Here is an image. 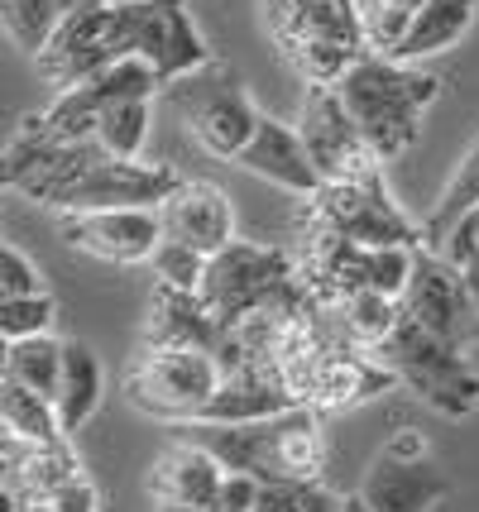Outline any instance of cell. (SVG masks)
I'll use <instances>...</instances> for the list:
<instances>
[{
  "label": "cell",
  "instance_id": "6da1fadb",
  "mask_svg": "<svg viewBox=\"0 0 479 512\" xmlns=\"http://www.w3.org/2000/svg\"><path fill=\"white\" fill-rule=\"evenodd\" d=\"M0 182L34 206L77 216V211H111V206H159L183 182V173L173 163L115 158L96 139H58L44 125V115L34 111L15 125L5 144Z\"/></svg>",
  "mask_w": 479,
  "mask_h": 512
},
{
  "label": "cell",
  "instance_id": "7a4b0ae2",
  "mask_svg": "<svg viewBox=\"0 0 479 512\" xmlns=\"http://www.w3.org/2000/svg\"><path fill=\"white\" fill-rule=\"evenodd\" d=\"M187 441L206 446L226 469L254 474V479H293V484H321L326 469V431L317 407H288L264 422H183L173 426Z\"/></svg>",
  "mask_w": 479,
  "mask_h": 512
},
{
  "label": "cell",
  "instance_id": "3957f363",
  "mask_svg": "<svg viewBox=\"0 0 479 512\" xmlns=\"http://www.w3.org/2000/svg\"><path fill=\"white\" fill-rule=\"evenodd\" d=\"M278 58L307 87H336L369 53V20L360 0H259Z\"/></svg>",
  "mask_w": 479,
  "mask_h": 512
},
{
  "label": "cell",
  "instance_id": "277c9868",
  "mask_svg": "<svg viewBox=\"0 0 479 512\" xmlns=\"http://www.w3.org/2000/svg\"><path fill=\"white\" fill-rule=\"evenodd\" d=\"M336 91H341L345 111L355 115V125L365 130V139L374 144V154L388 163V158H403L417 144L422 115L436 101L441 82L417 63H403V58H388V53L369 48L336 82Z\"/></svg>",
  "mask_w": 479,
  "mask_h": 512
},
{
  "label": "cell",
  "instance_id": "5b68a950",
  "mask_svg": "<svg viewBox=\"0 0 479 512\" xmlns=\"http://www.w3.org/2000/svg\"><path fill=\"white\" fill-rule=\"evenodd\" d=\"M202 302L221 326H235L259 312H297L312 302L302 283L297 249L254 245V240H230L221 254H211L202 278Z\"/></svg>",
  "mask_w": 479,
  "mask_h": 512
},
{
  "label": "cell",
  "instance_id": "8992f818",
  "mask_svg": "<svg viewBox=\"0 0 479 512\" xmlns=\"http://www.w3.org/2000/svg\"><path fill=\"white\" fill-rule=\"evenodd\" d=\"M221 379H226V369L211 350H197V345H139L120 388H125L130 407H139L144 417L183 426L202 417L211 393L221 388Z\"/></svg>",
  "mask_w": 479,
  "mask_h": 512
},
{
  "label": "cell",
  "instance_id": "52a82bcc",
  "mask_svg": "<svg viewBox=\"0 0 479 512\" xmlns=\"http://www.w3.org/2000/svg\"><path fill=\"white\" fill-rule=\"evenodd\" d=\"M393 369V379L427 402L441 417H470L479 412V369L465 359V345L422 331L417 321H398V331L374 350Z\"/></svg>",
  "mask_w": 479,
  "mask_h": 512
},
{
  "label": "cell",
  "instance_id": "ba28073f",
  "mask_svg": "<svg viewBox=\"0 0 479 512\" xmlns=\"http://www.w3.org/2000/svg\"><path fill=\"white\" fill-rule=\"evenodd\" d=\"M111 15L120 58H144L163 77V87L216 63L187 0H115Z\"/></svg>",
  "mask_w": 479,
  "mask_h": 512
},
{
  "label": "cell",
  "instance_id": "9c48e42d",
  "mask_svg": "<svg viewBox=\"0 0 479 512\" xmlns=\"http://www.w3.org/2000/svg\"><path fill=\"white\" fill-rule=\"evenodd\" d=\"M163 91L173 96V106L183 115L187 139L197 149H206L211 158H226V163H235V154L250 144L254 125L264 115L254 106V96L245 91V82L221 63L202 67L192 77H178L173 87H163Z\"/></svg>",
  "mask_w": 479,
  "mask_h": 512
},
{
  "label": "cell",
  "instance_id": "30bf717a",
  "mask_svg": "<svg viewBox=\"0 0 479 512\" xmlns=\"http://www.w3.org/2000/svg\"><path fill=\"white\" fill-rule=\"evenodd\" d=\"M302 221L345 235L355 245H422V221L393 201L384 173L360 182H321V192L302 201Z\"/></svg>",
  "mask_w": 479,
  "mask_h": 512
},
{
  "label": "cell",
  "instance_id": "8fae6325",
  "mask_svg": "<svg viewBox=\"0 0 479 512\" xmlns=\"http://www.w3.org/2000/svg\"><path fill=\"white\" fill-rule=\"evenodd\" d=\"M297 134L307 144V154L317 163L321 182H360L384 173V158L374 154L365 130L355 125V115L345 111L336 87H307L297 106Z\"/></svg>",
  "mask_w": 479,
  "mask_h": 512
},
{
  "label": "cell",
  "instance_id": "7c38bea8",
  "mask_svg": "<svg viewBox=\"0 0 479 512\" xmlns=\"http://www.w3.org/2000/svg\"><path fill=\"white\" fill-rule=\"evenodd\" d=\"M360 493L369 498L374 512H432L436 503L451 493V479H446L441 465L427 455L422 431L403 426V431L369 460Z\"/></svg>",
  "mask_w": 479,
  "mask_h": 512
},
{
  "label": "cell",
  "instance_id": "4fadbf2b",
  "mask_svg": "<svg viewBox=\"0 0 479 512\" xmlns=\"http://www.w3.org/2000/svg\"><path fill=\"white\" fill-rule=\"evenodd\" d=\"M403 316L417 321L422 331L451 340V345H465V350H470V340H479L475 302H470V288H465V273H460V264H451L446 254H436L427 245L417 249L408 292H403Z\"/></svg>",
  "mask_w": 479,
  "mask_h": 512
},
{
  "label": "cell",
  "instance_id": "5bb4252c",
  "mask_svg": "<svg viewBox=\"0 0 479 512\" xmlns=\"http://www.w3.org/2000/svg\"><path fill=\"white\" fill-rule=\"evenodd\" d=\"M115 0L106 5H82V10H68L58 29L48 34V44L39 48V77H44L48 87L68 91V87H82V82H92L96 72H106V67L120 58V48H115V15H111Z\"/></svg>",
  "mask_w": 479,
  "mask_h": 512
},
{
  "label": "cell",
  "instance_id": "9a60e30c",
  "mask_svg": "<svg viewBox=\"0 0 479 512\" xmlns=\"http://www.w3.org/2000/svg\"><path fill=\"white\" fill-rule=\"evenodd\" d=\"M63 245L101 259V264H149L163 240L159 206H111V211H77L58 216Z\"/></svg>",
  "mask_w": 479,
  "mask_h": 512
},
{
  "label": "cell",
  "instance_id": "2e32d148",
  "mask_svg": "<svg viewBox=\"0 0 479 512\" xmlns=\"http://www.w3.org/2000/svg\"><path fill=\"white\" fill-rule=\"evenodd\" d=\"M235 168H245L250 178L269 182V187H278V192H288L297 201L321 192V173H317V163H312V154H307L297 125H283L269 111L259 115L250 144L235 154Z\"/></svg>",
  "mask_w": 479,
  "mask_h": 512
},
{
  "label": "cell",
  "instance_id": "e0dca14e",
  "mask_svg": "<svg viewBox=\"0 0 479 512\" xmlns=\"http://www.w3.org/2000/svg\"><path fill=\"white\" fill-rule=\"evenodd\" d=\"M159 221L168 240L202 249L206 259L221 254L235 240V206L230 197L206 178H183L168 197L159 201Z\"/></svg>",
  "mask_w": 479,
  "mask_h": 512
},
{
  "label": "cell",
  "instance_id": "ac0fdd59",
  "mask_svg": "<svg viewBox=\"0 0 479 512\" xmlns=\"http://www.w3.org/2000/svg\"><path fill=\"white\" fill-rule=\"evenodd\" d=\"M221 484H226V465L187 436H178L149 469L154 508H216Z\"/></svg>",
  "mask_w": 479,
  "mask_h": 512
},
{
  "label": "cell",
  "instance_id": "d6986e66",
  "mask_svg": "<svg viewBox=\"0 0 479 512\" xmlns=\"http://www.w3.org/2000/svg\"><path fill=\"white\" fill-rule=\"evenodd\" d=\"M221 335L226 326L211 316V307L202 302V292H183L168 288V283H154V297H149V326H144V340L139 345H197V350H221Z\"/></svg>",
  "mask_w": 479,
  "mask_h": 512
},
{
  "label": "cell",
  "instance_id": "ffe728a7",
  "mask_svg": "<svg viewBox=\"0 0 479 512\" xmlns=\"http://www.w3.org/2000/svg\"><path fill=\"white\" fill-rule=\"evenodd\" d=\"M297 407L293 393L274 379V374H226L221 388L211 393L206 402V412L197 422H221V426H240V422H264V417H278V412H288Z\"/></svg>",
  "mask_w": 479,
  "mask_h": 512
},
{
  "label": "cell",
  "instance_id": "44dd1931",
  "mask_svg": "<svg viewBox=\"0 0 479 512\" xmlns=\"http://www.w3.org/2000/svg\"><path fill=\"white\" fill-rule=\"evenodd\" d=\"M106 398V369L87 340H68L63 345V379H58V422L68 436H77L82 426L96 417V407Z\"/></svg>",
  "mask_w": 479,
  "mask_h": 512
},
{
  "label": "cell",
  "instance_id": "7402d4cb",
  "mask_svg": "<svg viewBox=\"0 0 479 512\" xmlns=\"http://www.w3.org/2000/svg\"><path fill=\"white\" fill-rule=\"evenodd\" d=\"M475 15H479V0H427L422 15H417V24H412V34L398 44L393 58L422 63V58L446 53V48L460 44V39L475 29Z\"/></svg>",
  "mask_w": 479,
  "mask_h": 512
},
{
  "label": "cell",
  "instance_id": "603a6c76",
  "mask_svg": "<svg viewBox=\"0 0 479 512\" xmlns=\"http://www.w3.org/2000/svg\"><path fill=\"white\" fill-rule=\"evenodd\" d=\"M63 345L53 335H24V340H5V359H0V379L24 383L44 398H58V379H63Z\"/></svg>",
  "mask_w": 479,
  "mask_h": 512
},
{
  "label": "cell",
  "instance_id": "cb8c5ba5",
  "mask_svg": "<svg viewBox=\"0 0 479 512\" xmlns=\"http://www.w3.org/2000/svg\"><path fill=\"white\" fill-rule=\"evenodd\" d=\"M0 426L15 431V436H29V441H58L68 436L63 422H58V402L24 388V383H5L0 379Z\"/></svg>",
  "mask_w": 479,
  "mask_h": 512
},
{
  "label": "cell",
  "instance_id": "d4e9b609",
  "mask_svg": "<svg viewBox=\"0 0 479 512\" xmlns=\"http://www.w3.org/2000/svg\"><path fill=\"white\" fill-rule=\"evenodd\" d=\"M479 206V139L465 149V158L456 163V173L446 178V187H441V197H436V206L427 211V221H422V245H436L451 225L465 216V211H475Z\"/></svg>",
  "mask_w": 479,
  "mask_h": 512
},
{
  "label": "cell",
  "instance_id": "484cf974",
  "mask_svg": "<svg viewBox=\"0 0 479 512\" xmlns=\"http://www.w3.org/2000/svg\"><path fill=\"white\" fill-rule=\"evenodd\" d=\"M149 125H154V96L115 101L111 111L101 115V125H96V144L115 158H139L144 139H149Z\"/></svg>",
  "mask_w": 479,
  "mask_h": 512
},
{
  "label": "cell",
  "instance_id": "4316f807",
  "mask_svg": "<svg viewBox=\"0 0 479 512\" xmlns=\"http://www.w3.org/2000/svg\"><path fill=\"white\" fill-rule=\"evenodd\" d=\"M0 20H5L10 44L20 53H29V58H39V48L58 29L63 10H58V0H0Z\"/></svg>",
  "mask_w": 479,
  "mask_h": 512
},
{
  "label": "cell",
  "instance_id": "83f0119b",
  "mask_svg": "<svg viewBox=\"0 0 479 512\" xmlns=\"http://www.w3.org/2000/svg\"><path fill=\"white\" fill-rule=\"evenodd\" d=\"M427 0H365V20H369V48L374 53H398V44L412 34V24L422 15Z\"/></svg>",
  "mask_w": 479,
  "mask_h": 512
},
{
  "label": "cell",
  "instance_id": "f1b7e54d",
  "mask_svg": "<svg viewBox=\"0 0 479 512\" xmlns=\"http://www.w3.org/2000/svg\"><path fill=\"white\" fill-rule=\"evenodd\" d=\"M206 264H211V259H206L202 249L183 245V240H168V235L159 240L154 259H149V268H154V283H168V288H183V292H202Z\"/></svg>",
  "mask_w": 479,
  "mask_h": 512
},
{
  "label": "cell",
  "instance_id": "f546056e",
  "mask_svg": "<svg viewBox=\"0 0 479 512\" xmlns=\"http://www.w3.org/2000/svg\"><path fill=\"white\" fill-rule=\"evenodd\" d=\"M58 321V302L48 292H29V297H0V335L5 340H24V335H53Z\"/></svg>",
  "mask_w": 479,
  "mask_h": 512
},
{
  "label": "cell",
  "instance_id": "4dcf8cb0",
  "mask_svg": "<svg viewBox=\"0 0 479 512\" xmlns=\"http://www.w3.org/2000/svg\"><path fill=\"white\" fill-rule=\"evenodd\" d=\"M29 292H48L44 268L34 264L15 240H5L0 245V297H29Z\"/></svg>",
  "mask_w": 479,
  "mask_h": 512
},
{
  "label": "cell",
  "instance_id": "1f68e13d",
  "mask_svg": "<svg viewBox=\"0 0 479 512\" xmlns=\"http://www.w3.org/2000/svg\"><path fill=\"white\" fill-rule=\"evenodd\" d=\"M302 498H307V484H293V479H269L259 498H254L250 512H302Z\"/></svg>",
  "mask_w": 479,
  "mask_h": 512
},
{
  "label": "cell",
  "instance_id": "d6a6232c",
  "mask_svg": "<svg viewBox=\"0 0 479 512\" xmlns=\"http://www.w3.org/2000/svg\"><path fill=\"white\" fill-rule=\"evenodd\" d=\"M264 489V479H254V474H240V469H226V484H221V498H216V508L221 512H250L254 498Z\"/></svg>",
  "mask_w": 479,
  "mask_h": 512
},
{
  "label": "cell",
  "instance_id": "836d02e7",
  "mask_svg": "<svg viewBox=\"0 0 479 512\" xmlns=\"http://www.w3.org/2000/svg\"><path fill=\"white\" fill-rule=\"evenodd\" d=\"M53 512H101V493H96V484L82 474V479H72V484H63V489L53 493V498H44Z\"/></svg>",
  "mask_w": 479,
  "mask_h": 512
},
{
  "label": "cell",
  "instance_id": "e575fe53",
  "mask_svg": "<svg viewBox=\"0 0 479 512\" xmlns=\"http://www.w3.org/2000/svg\"><path fill=\"white\" fill-rule=\"evenodd\" d=\"M302 512H341V498H336V493L326 489V484H307Z\"/></svg>",
  "mask_w": 479,
  "mask_h": 512
},
{
  "label": "cell",
  "instance_id": "d590c367",
  "mask_svg": "<svg viewBox=\"0 0 479 512\" xmlns=\"http://www.w3.org/2000/svg\"><path fill=\"white\" fill-rule=\"evenodd\" d=\"M460 273H465V288H470V302H475V326H479V254L470 264H460Z\"/></svg>",
  "mask_w": 479,
  "mask_h": 512
},
{
  "label": "cell",
  "instance_id": "8d00e7d4",
  "mask_svg": "<svg viewBox=\"0 0 479 512\" xmlns=\"http://www.w3.org/2000/svg\"><path fill=\"white\" fill-rule=\"evenodd\" d=\"M341 512H374V508H369L365 493H345V498H341Z\"/></svg>",
  "mask_w": 479,
  "mask_h": 512
},
{
  "label": "cell",
  "instance_id": "74e56055",
  "mask_svg": "<svg viewBox=\"0 0 479 512\" xmlns=\"http://www.w3.org/2000/svg\"><path fill=\"white\" fill-rule=\"evenodd\" d=\"M82 5H106V0H58V10L68 15V10H82Z\"/></svg>",
  "mask_w": 479,
  "mask_h": 512
}]
</instances>
